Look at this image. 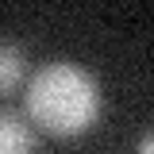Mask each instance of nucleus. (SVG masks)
Segmentation results:
<instances>
[{
	"mask_svg": "<svg viewBox=\"0 0 154 154\" xmlns=\"http://www.w3.org/2000/svg\"><path fill=\"white\" fill-rule=\"evenodd\" d=\"M100 108H104L100 81L77 62H46L38 73H31L23 89L27 119L58 139L85 135L100 119Z\"/></svg>",
	"mask_w": 154,
	"mask_h": 154,
	"instance_id": "nucleus-1",
	"label": "nucleus"
},
{
	"mask_svg": "<svg viewBox=\"0 0 154 154\" xmlns=\"http://www.w3.org/2000/svg\"><path fill=\"white\" fill-rule=\"evenodd\" d=\"M0 154H35V123L27 112L0 108Z\"/></svg>",
	"mask_w": 154,
	"mask_h": 154,
	"instance_id": "nucleus-2",
	"label": "nucleus"
},
{
	"mask_svg": "<svg viewBox=\"0 0 154 154\" xmlns=\"http://www.w3.org/2000/svg\"><path fill=\"white\" fill-rule=\"evenodd\" d=\"M27 73V54L16 42H0V96H8Z\"/></svg>",
	"mask_w": 154,
	"mask_h": 154,
	"instance_id": "nucleus-3",
	"label": "nucleus"
},
{
	"mask_svg": "<svg viewBox=\"0 0 154 154\" xmlns=\"http://www.w3.org/2000/svg\"><path fill=\"white\" fill-rule=\"evenodd\" d=\"M135 154H154V131L139 139V146H135Z\"/></svg>",
	"mask_w": 154,
	"mask_h": 154,
	"instance_id": "nucleus-4",
	"label": "nucleus"
}]
</instances>
